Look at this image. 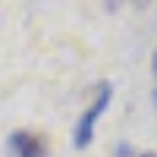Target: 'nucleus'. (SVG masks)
<instances>
[{"label": "nucleus", "mask_w": 157, "mask_h": 157, "mask_svg": "<svg viewBox=\"0 0 157 157\" xmlns=\"http://www.w3.org/2000/svg\"><path fill=\"white\" fill-rule=\"evenodd\" d=\"M6 151L10 157H47V148H44V141L32 135V132H10L6 138Z\"/></svg>", "instance_id": "obj_2"}, {"label": "nucleus", "mask_w": 157, "mask_h": 157, "mask_svg": "<svg viewBox=\"0 0 157 157\" xmlns=\"http://www.w3.org/2000/svg\"><path fill=\"white\" fill-rule=\"evenodd\" d=\"M110 101H113V85L110 82H101L98 91H94V101H91V107H85V113L78 116V123L72 129V148H88L91 145V138H94V126L101 120V113L110 107Z\"/></svg>", "instance_id": "obj_1"}, {"label": "nucleus", "mask_w": 157, "mask_h": 157, "mask_svg": "<svg viewBox=\"0 0 157 157\" xmlns=\"http://www.w3.org/2000/svg\"><path fill=\"white\" fill-rule=\"evenodd\" d=\"M138 157H157V154L154 151H145V154H138Z\"/></svg>", "instance_id": "obj_3"}, {"label": "nucleus", "mask_w": 157, "mask_h": 157, "mask_svg": "<svg viewBox=\"0 0 157 157\" xmlns=\"http://www.w3.org/2000/svg\"><path fill=\"white\" fill-rule=\"evenodd\" d=\"M154 107H157V88H154Z\"/></svg>", "instance_id": "obj_5"}, {"label": "nucleus", "mask_w": 157, "mask_h": 157, "mask_svg": "<svg viewBox=\"0 0 157 157\" xmlns=\"http://www.w3.org/2000/svg\"><path fill=\"white\" fill-rule=\"evenodd\" d=\"M154 75H157V50H154Z\"/></svg>", "instance_id": "obj_4"}]
</instances>
